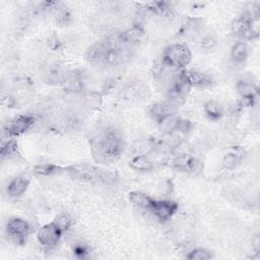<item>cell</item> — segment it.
Returning <instances> with one entry per match:
<instances>
[{
	"mask_svg": "<svg viewBox=\"0 0 260 260\" xmlns=\"http://www.w3.org/2000/svg\"><path fill=\"white\" fill-rule=\"evenodd\" d=\"M124 148V138L121 132L114 127L103 129L91 140V152L96 161H113L123 153Z\"/></svg>",
	"mask_w": 260,
	"mask_h": 260,
	"instance_id": "6da1fadb",
	"label": "cell"
},
{
	"mask_svg": "<svg viewBox=\"0 0 260 260\" xmlns=\"http://www.w3.org/2000/svg\"><path fill=\"white\" fill-rule=\"evenodd\" d=\"M65 170L73 180H77L80 182L110 184L116 180L114 174L87 164L69 166Z\"/></svg>",
	"mask_w": 260,
	"mask_h": 260,
	"instance_id": "7a4b0ae2",
	"label": "cell"
},
{
	"mask_svg": "<svg viewBox=\"0 0 260 260\" xmlns=\"http://www.w3.org/2000/svg\"><path fill=\"white\" fill-rule=\"evenodd\" d=\"M192 59L189 47L183 43H175L168 46L161 56L164 65L177 70H183Z\"/></svg>",
	"mask_w": 260,
	"mask_h": 260,
	"instance_id": "3957f363",
	"label": "cell"
},
{
	"mask_svg": "<svg viewBox=\"0 0 260 260\" xmlns=\"http://www.w3.org/2000/svg\"><path fill=\"white\" fill-rule=\"evenodd\" d=\"M8 238L17 245H23L32 232L31 224L21 217H11L5 224Z\"/></svg>",
	"mask_w": 260,
	"mask_h": 260,
	"instance_id": "277c9868",
	"label": "cell"
},
{
	"mask_svg": "<svg viewBox=\"0 0 260 260\" xmlns=\"http://www.w3.org/2000/svg\"><path fill=\"white\" fill-rule=\"evenodd\" d=\"M65 231L54 219L53 221L41 226L37 233L39 243L46 249H53L57 246Z\"/></svg>",
	"mask_w": 260,
	"mask_h": 260,
	"instance_id": "5b68a950",
	"label": "cell"
},
{
	"mask_svg": "<svg viewBox=\"0 0 260 260\" xmlns=\"http://www.w3.org/2000/svg\"><path fill=\"white\" fill-rule=\"evenodd\" d=\"M34 116L21 114L8 121L3 127V132L7 138H15L26 132L34 125Z\"/></svg>",
	"mask_w": 260,
	"mask_h": 260,
	"instance_id": "8992f818",
	"label": "cell"
},
{
	"mask_svg": "<svg viewBox=\"0 0 260 260\" xmlns=\"http://www.w3.org/2000/svg\"><path fill=\"white\" fill-rule=\"evenodd\" d=\"M117 45V41H103L93 44L86 51V59L92 64H107L112 49Z\"/></svg>",
	"mask_w": 260,
	"mask_h": 260,
	"instance_id": "52a82bcc",
	"label": "cell"
},
{
	"mask_svg": "<svg viewBox=\"0 0 260 260\" xmlns=\"http://www.w3.org/2000/svg\"><path fill=\"white\" fill-rule=\"evenodd\" d=\"M181 76L190 87L206 88L212 86L214 83V80L210 75L197 70L183 69L181 70Z\"/></svg>",
	"mask_w": 260,
	"mask_h": 260,
	"instance_id": "ba28073f",
	"label": "cell"
},
{
	"mask_svg": "<svg viewBox=\"0 0 260 260\" xmlns=\"http://www.w3.org/2000/svg\"><path fill=\"white\" fill-rule=\"evenodd\" d=\"M144 36H145V31L143 27L139 24H135L121 31L118 35L116 41L120 47L121 46L132 47V46L138 45L143 40Z\"/></svg>",
	"mask_w": 260,
	"mask_h": 260,
	"instance_id": "9c48e42d",
	"label": "cell"
},
{
	"mask_svg": "<svg viewBox=\"0 0 260 260\" xmlns=\"http://www.w3.org/2000/svg\"><path fill=\"white\" fill-rule=\"evenodd\" d=\"M178 210V203L173 200H154L150 212L154 215L155 218L159 219L160 221H166L171 219L173 215Z\"/></svg>",
	"mask_w": 260,
	"mask_h": 260,
	"instance_id": "30bf717a",
	"label": "cell"
},
{
	"mask_svg": "<svg viewBox=\"0 0 260 260\" xmlns=\"http://www.w3.org/2000/svg\"><path fill=\"white\" fill-rule=\"evenodd\" d=\"M236 87H237V91L243 99L244 104H246L248 106H252L254 104V102L257 100L259 89H258L257 84H255L251 80L240 79L237 82Z\"/></svg>",
	"mask_w": 260,
	"mask_h": 260,
	"instance_id": "8fae6325",
	"label": "cell"
},
{
	"mask_svg": "<svg viewBox=\"0 0 260 260\" xmlns=\"http://www.w3.org/2000/svg\"><path fill=\"white\" fill-rule=\"evenodd\" d=\"M177 108L175 105L171 104L170 102L166 101V102H157L152 104L149 107L148 110V114L149 116L156 122L160 121L162 118L172 115V114H176L177 112Z\"/></svg>",
	"mask_w": 260,
	"mask_h": 260,
	"instance_id": "7c38bea8",
	"label": "cell"
},
{
	"mask_svg": "<svg viewBox=\"0 0 260 260\" xmlns=\"http://www.w3.org/2000/svg\"><path fill=\"white\" fill-rule=\"evenodd\" d=\"M29 183H30L29 180L23 176H17L13 178L7 185V188H6L7 195L12 198L20 197L26 192L29 186Z\"/></svg>",
	"mask_w": 260,
	"mask_h": 260,
	"instance_id": "4fadbf2b",
	"label": "cell"
},
{
	"mask_svg": "<svg viewBox=\"0 0 260 260\" xmlns=\"http://www.w3.org/2000/svg\"><path fill=\"white\" fill-rule=\"evenodd\" d=\"M129 200L130 202L140 208V209H144V210H150L153 202L155 199H153L152 197H150L149 195L140 192V191H132L129 193Z\"/></svg>",
	"mask_w": 260,
	"mask_h": 260,
	"instance_id": "5bb4252c",
	"label": "cell"
},
{
	"mask_svg": "<svg viewBox=\"0 0 260 260\" xmlns=\"http://www.w3.org/2000/svg\"><path fill=\"white\" fill-rule=\"evenodd\" d=\"M248 58V46L244 41L236 42L231 49V59L235 64H243Z\"/></svg>",
	"mask_w": 260,
	"mask_h": 260,
	"instance_id": "9a60e30c",
	"label": "cell"
},
{
	"mask_svg": "<svg viewBox=\"0 0 260 260\" xmlns=\"http://www.w3.org/2000/svg\"><path fill=\"white\" fill-rule=\"evenodd\" d=\"M129 166L131 169L139 172H148L154 168L153 160L150 159L148 155H144V154H138L134 156L129 161Z\"/></svg>",
	"mask_w": 260,
	"mask_h": 260,
	"instance_id": "2e32d148",
	"label": "cell"
},
{
	"mask_svg": "<svg viewBox=\"0 0 260 260\" xmlns=\"http://www.w3.org/2000/svg\"><path fill=\"white\" fill-rule=\"evenodd\" d=\"M179 119L180 117H178L177 114H172L162 118L160 121L157 122L160 132L165 135H171L172 133H174L177 130Z\"/></svg>",
	"mask_w": 260,
	"mask_h": 260,
	"instance_id": "e0dca14e",
	"label": "cell"
},
{
	"mask_svg": "<svg viewBox=\"0 0 260 260\" xmlns=\"http://www.w3.org/2000/svg\"><path fill=\"white\" fill-rule=\"evenodd\" d=\"M203 111L206 115V117L211 121H218L221 119L223 115V111L221 106L214 102V101H208L203 106Z\"/></svg>",
	"mask_w": 260,
	"mask_h": 260,
	"instance_id": "ac0fdd59",
	"label": "cell"
},
{
	"mask_svg": "<svg viewBox=\"0 0 260 260\" xmlns=\"http://www.w3.org/2000/svg\"><path fill=\"white\" fill-rule=\"evenodd\" d=\"M243 156H244V152L243 151H238V150H235V151H232V152H229L228 154L224 155L223 157V160H222V166L228 169V170H231V169H235L236 167H238L242 159H243Z\"/></svg>",
	"mask_w": 260,
	"mask_h": 260,
	"instance_id": "d6986e66",
	"label": "cell"
},
{
	"mask_svg": "<svg viewBox=\"0 0 260 260\" xmlns=\"http://www.w3.org/2000/svg\"><path fill=\"white\" fill-rule=\"evenodd\" d=\"M63 169L57 165L54 164H49V162H45V164H40L37 165L34 168V173L36 175L39 176H51L54 174L59 173L60 171H62Z\"/></svg>",
	"mask_w": 260,
	"mask_h": 260,
	"instance_id": "ffe728a7",
	"label": "cell"
},
{
	"mask_svg": "<svg viewBox=\"0 0 260 260\" xmlns=\"http://www.w3.org/2000/svg\"><path fill=\"white\" fill-rule=\"evenodd\" d=\"M17 141L14 138H7L1 143L0 154L2 157H10L17 153Z\"/></svg>",
	"mask_w": 260,
	"mask_h": 260,
	"instance_id": "44dd1931",
	"label": "cell"
},
{
	"mask_svg": "<svg viewBox=\"0 0 260 260\" xmlns=\"http://www.w3.org/2000/svg\"><path fill=\"white\" fill-rule=\"evenodd\" d=\"M186 258L190 260H209L212 258V253L205 248H195L186 255Z\"/></svg>",
	"mask_w": 260,
	"mask_h": 260,
	"instance_id": "7402d4cb",
	"label": "cell"
},
{
	"mask_svg": "<svg viewBox=\"0 0 260 260\" xmlns=\"http://www.w3.org/2000/svg\"><path fill=\"white\" fill-rule=\"evenodd\" d=\"M172 153L175 157H182V156H188L191 153V146L186 141H181L175 144L172 149Z\"/></svg>",
	"mask_w": 260,
	"mask_h": 260,
	"instance_id": "603a6c76",
	"label": "cell"
},
{
	"mask_svg": "<svg viewBox=\"0 0 260 260\" xmlns=\"http://www.w3.org/2000/svg\"><path fill=\"white\" fill-rule=\"evenodd\" d=\"M216 39L213 35H206L201 39L200 42V46L202 48V50H204L205 52H211L215 49L216 47Z\"/></svg>",
	"mask_w": 260,
	"mask_h": 260,
	"instance_id": "cb8c5ba5",
	"label": "cell"
},
{
	"mask_svg": "<svg viewBox=\"0 0 260 260\" xmlns=\"http://www.w3.org/2000/svg\"><path fill=\"white\" fill-rule=\"evenodd\" d=\"M84 100H85L86 105L89 108H98V107H100V105L102 103L101 94L98 93V92H93V91L87 92L84 95Z\"/></svg>",
	"mask_w": 260,
	"mask_h": 260,
	"instance_id": "d4e9b609",
	"label": "cell"
},
{
	"mask_svg": "<svg viewBox=\"0 0 260 260\" xmlns=\"http://www.w3.org/2000/svg\"><path fill=\"white\" fill-rule=\"evenodd\" d=\"M192 128H193V124H192V122L190 120L180 118L176 131H178L180 133L186 134V133H189L192 130Z\"/></svg>",
	"mask_w": 260,
	"mask_h": 260,
	"instance_id": "484cf974",
	"label": "cell"
}]
</instances>
